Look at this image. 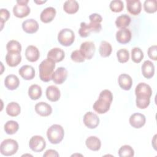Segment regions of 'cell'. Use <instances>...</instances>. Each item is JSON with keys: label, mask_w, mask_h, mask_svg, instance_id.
Wrapping results in <instances>:
<instances>
[{"label": "cell", "mask_w": 157, "mask_h": 157, "mask_svg": "<svg viewBox=\"0 0 157 157\" xmlns=\"http://www.w3.org/2000/svg\"><path fill=\"white\" fill-rule=\"evenodd\" d=\"M112 100V92L109 90H104L100 93L98 100L93 105V108L99 114L105 113L110 109Z\"/></svg>", "instance_id": "cell-1"}, {"label": "cell", "mask_w": 157, "mask_h": 157, "mask_svg": "<svg viewBox=\"0 0 157 157\" xmlns=\"http://www.w3.org/2000/svg\"><path fill=\"white\" fill-rule=\"evenodd\" d=\"M55 67V63L47 58L43 60L39 66V77L44 82H48L52 80V77Z\"/></svg>", "instance_id": "cell-2"}, {"label": "cell", "mask_w": 157, "mask_h": 157, "mask_svg": "<svg viewBox=\"0 0 157 157\" xmlns=\"http://www.w3.org/2000/svg\"><path fill=\"white\" fill-rule=\"evenodd\" d=\"M64 136V131L63 128L57 124L52 125L48 128L47 131V136L48 140L51 144H58L62 141Z\"/></svg>", "instance_id": "cell-3"}, {"label": "cell", "mask_w": 157, "mask_h": 157, "mask_svg": "<svg viewBox=\"0 0 157 157\" xmlns=\"http://www.w3.org/2000/svg\"><path fill=\"white\" fill-rule=\"evenodd\" d=\"M18 149L17 142L12 139L4 140L0 145V152L2 155L8 156L14 155Z\"/></svg>", "instance_id": "cell-4"}, {"label": "cell", "mask_w": 157, "mask_h": 157, "mask_svg": "<svg viewBox=\"0 0 157 157\" xmlns=\"http://www.w3.org/2000/svg\"><path fill=\"white\" fill-rule=\"evenodd\" d=\"M75 40V34L72 30L69 28L61 29L58 34V41L63 46L71 45Z\"/></svg>", "instance_id": "cell-5"}, {"label": "cell", "mask_w": 157, "mask_h": 157, "mask_svg": "<svg viewBox=\"0 0 157 157\" xmlns=\"http://www.w3.org/2000/svg\"><path fill=\"white\" fill-rule=\"evenodd\" d=\"M28 0H18L13 7V13L18 18H23L28 16L31 12L29 7L27 5Z\"/></svg>", "instance_id": "cell-6"}, {"label": "cell", "mask_w": 157, "mask_h": 157, "mask_svg": "<svg viewBox=\"0 0 157 157\" xmlns=\"http://www.w3.org/2000/svg\"><path fill=\"white\" fill-rule=\"evenodd\" d=\"M29 148L34 152H41L46 147V142L41 136H33L29 142Z\"/></svg>", "instance_id": "cell-7"}, {"label": "cell", "mask_w": 157, "mask_h": 157, "mask_svg": "<svg viewBox=\"0 0 157 157\" xmlns=\"http://www.w3.org/2000/svg\"><path fill=\"white\" fill-rule=\"evenodd\" d=\"M135 94L137 98H150L152 95V90L150 85L141 82L136 86Z\"/></svg>", "instance_id": "cell-8"}, {"label": "cell", "mask_w": 157, "mask_h": 157, "mask_svg": "<svg viewBox=\"0 0 157 157\" xmlns=\"http://www.w3.org/2000/svg\"><path fill=\"white\" fill-rule=\"evenodd\" d=\"M80 50L85 59H91L95 53L96 47L94 44L91 41H86L82 43Z\"/></svg>", "instance_id": "cell-9"}, {"label": "cell", "mask_w": 157, "mask_h": 157, "mask_svg": "<svg viewBox=\"0 0 157 157\" xmlns=\"http://www.w3.org/2000/svg\"><path fill=\"white\" fill-rule=\"evenodd\" d=\"M85 125L89 129H94L99 124V118L98 115L92 112H88L83 116V119Z\"/></svg>", "instance_id": "cell-10"}, {"label": "cell", "mask_w": 157, "mask_h": 157, "mask_svg": "<svg viewBox=\"0 0 157 157\" xmlns=\"http://www.w3.org/2000/svg\"><path fill=\"white\" fill-rule=\"evenodd\" d=\"M67 77V71L65 67H59L53 73L52 80L56 84L61 85L63 83Z\"/></svg>", "instance_id": "cell-11"}, {"label": "cell", "mask_w": 157, "mask_h": 157, "mask_svg": "<svg viewBox=\"0 0 157 157\" xmlns=\"http://www.w3.org/2000/svg\"><path fill=\"white\" fill-rule=\"evenodd\" d=\"M131 126L134 128H140L144 126L146 121L145 117L140 113H134L131 115L129 120Z\"/></svg>", "instance_id": "cell-12"}, {"label": "cell", "mask_w": 157, "mask_h": 157, "mask_svg": "<svg viewBox=\"0 0 157 157\" xmlns=\"http://www.w3.org/2000/svg\"><path fill=\"white\" fill-rule=\"evenodd\" d=\"M132 37L131 32L128 28L120 29L116 33V39L121 44H126L130 42Z\"/></svg>", "instance_id": "cell-13"}, {"label": "cell", "mask_w": 157, "mask_h": 157, "mask_svg": "<svg viewBox=\"0 0 157 157\" xmlns=\"http://www.w3.org/2000/svg\"><path fill=\"white\" fill-rule=\"evenodd\" d=\"M6 61L10 67H15L21 61V56L19 52H7L6 56Z\"/></svg>", "instance_id": "cell-14"}, {"label": "cell", "mask_w": 157, "mask_h": 157, "mask_svg": "<svg viewBox=\"0 0 157 157\" xmlns=\"http://www.w3.org/2000/svg\"><path fill=\"white\" fill-rule=\"evenodd\" d=\"M22 28L26 33L33 34L38 31L39 24L34 19H27L22 23Z\"/></svg>", "instance_id": "cell-15"}, {"label": "cell", "mask_w": 157, "mask_h": 157, "mask_svg": "<svg viewBox=\"0 0 157 157\" xmlns=\"http://www.w3.org/2000/svg\"><path fill=\"white\" fill-rule=\"evenodd\" d=\"M126 8L129 13L137 15L141 12L142 4L139 0H126Z\"/></svg>", "instance_id": "cell-16"}, {"label": "cell", "mask_w": 157, "mask_h": 157, "mask_svg": "<svg viewBox=\"0 0 157 157\" xmlns=\"http://www.w3.org/2000/svg\"><path fill=\"white\" fill-rule=\"evenodd\" d=\"M34 108L36 112L42 117L49 116L52 112V108L51 105L45 102L37 103L35 105Z\"/></svg>", "instance_id": "cell-17"}, {"label": "cell", "mask_w": 157, "mask_h": 157, "mask_svg": "<svg viewBox=\"0 0 157 157\" xmlns=\"http://www.w3.org/2000/svg\"><path fill=\"white\" fill-rule=\"evenodd\" d=\"M65 57L64 52L59 48H53L47 53V58L52 60L55 63H59L63 61Z\"/></svg>", "instance_id": "cell-18"}, {"label": "cell", "mask_w": 157, "mask_h": 157, "mask_svg": "<svg viewBox=\"0 0 157 157\" xmlns=\"http://www.w3.org/2000/svg\"><path fill=\"white\" fill-rule=\"evenodd\" d=\"M56 12L55 8L52 7H48L44 9L40 13V19L45 23L51 22L55 18Z\"/></svg>", "instance_id": "cell-19"}, {"label": "cell", "mask_w": 157, "mask_h": 157, "mask_svg": "<svg viewBox=\"0 0 157 157\" xmlns=\"http://www.w3.org/2000/svg\"><path fill=\"white\" fill-rule=\"evenodd\" d=\"M25 56L28 61L30 62H36L40 57V53L36 46L29 45L26 48Z\"/></svg>", "instance_id": "cell-20"}, {"label": "cell", "mask_w": 157, "mask_h": 157, "mask_svg": "<svg viewBox=\"0 0 157 157\" xmlns=\"http://www.w3.org/2000/svg\"><path fill=\"white\" fill-rule=\"evenodd\" d=\"M18 73L21 77L26 80H32L35 76V70L33 66L29 65L21 66L18 70Z\"/></svg>", "instance_id": "cell-21"}, {"label": "cell", "mask_w": 157, "mask_h": 157, "mask_svg": "<svg viewBox=\"0 0 157 157\" xmlns=\"http://www.w3.org/2000/svg\"><path fill=\"white\" fill-rule=\"evenodd\" d=\"M118 82L120 88L124 90H129L132 85V80L130 75L126 74H120L118 78Z\"/></svg>", "instance_id": "cell-22"}, {"label": "cell", "mask_w": 157, "mask_h": 157, "mask_svg": "<svg viewBox=\"0 0 157 157\" xmlns=\"http://www.w3.org/2000/svg\"><path fill=\"white\" fill-rule=\"evenodd\" d=\"M61 93L59 88L55 85L48 86L46 89L47 98L52 101L56 102L60 98Z\"/></svg>", "instance_id": "cell-23"}, {"label": "cell", "mask_w": 157, "mask_h": 157, "mask_svg": "<svg viewBox=\"0 0 157 157\" xmlns=\"http://www.w3.org/2000/svg\"><path fill=\"white\" fill-rule=\"evenodd\" d=\"M142 73L144 77L147 78L153 77L155 74V66L153 63L149 60L145 61L142 65Z\"/></svg>", "instance_id": "cell-24"}, {"label": "cell", "mask_w": 157, "mask_h": 157, "mask_svg": "<svg viewBox=\"0 0 157 157\" xmlns=\"http://www.w3.org/2000/svg\"><path fill=\"white\" fill-rule=\"evenodd\" d=\"M20 84V80L18 77L13 74H10L6 76L4 80L5 86L10 90L17 89Z\"/></svg>", "instance_id": "cell-25"}, {"label": "cell", "mask_w": 157, "mask_h": 157, "mask_svg": "<svg viewBox=\"0 0 157 157\" xmlns=\"http://www.w3.org/2000/svg\"><path fill=\"white\" fill-rule=\"evenodd\" d=\"M86 146L92 151H98L101 148V142L100 139L96 136H90L85 141Z\"/></svg>", "instance_id": "cell-26"}, {"label": "cell", "mask_w": 157, "mask_h": 157, "mask_svg": "<svg viewBox=\"0 0 157 157\" xmlns=\"http://www.w3.org/2000/svg\"><path fill=\"white\" fill-rule=\"evenodd\" d=\"M79 9L78 3L75 0H68L64 2L63 4L64 10L69 13L73 14L76 13Z\"/></svg>", "instance_id": "cell-27"}, {"label": "cell", "mask_w": 157, "mask_h": 157, "mask_svg": "<svg viewBox=\"0 0 157 157\" xmlns=\"http://www.w3.org/2000/svg\"><path fill=\"white\" fill-rule=\"evenodd\" d=\"M6 113L10 117H17L21 112L20 105L16 102H11L7 104L6 109Z\"/></svg>", "instance_id": "cell-28"}, {"label": "cell", "mask_w": 157, "mask_h": 157, "mask_svg": "<svg viewBox=\"0 0 157 157\" xmlns=\"http://www.w3.org/2000/svg\"><path fill=\"white\" fill-rule=\"evenodd\" d=\"M112 51V47L110 44L105 40H102L99 45V52L102 57L106 58L110 55Z\"/></svg>", "instance_id": "cell-29"}, {"label": "cell", "mask_w": 157, "mask_h": 157, "mask_svg": "<svg viewBox=\"0 0 157 157\" xmlns=\"http://www.w3.org/2000/svg\"><path fill=\"white\" fill-rule=\"evenodd\" d=\"M131 23V18L127 14H122L118 16L115 20L116 26L120 29L126 28Z\"/></svg>", "instance_id": "cell-30"}, {"label": "cell", "mask_w": 157, "mask_h": 157, "mask_svg": "<svg viewBox=\"0 0 157 157\" xmlns=\"http://www.w3.org/2000/svg\"><path fill=\"white\" fill-rule=\"evenodd\" d=\"M28 95L32 100H37L42 96L41 87L36 84L32 85L28 89Z\"/></svg>", "instance_id": "cell-31"}, {"label": "cell", "mask_w": 157, "mask_h": 157, "mask_svg": "<svg viewBox=\"0 0 157 157\" xmlns=\"http://www.w3.org/2000/svg\"><path fill=\"white\" fill-rule=\"evenodd\" d=\"M19 128L18 123L13 120L7 121L4 126V129L6 134L12 135L17 132Z\"/></svg>", "instance_id": "cell-32"}, {"label": "cell", "mask_w": 157, "mask_h": 157, "mask_svg": "<svg viewBox=\"0 0 157 157\" xmlns=\"http://www.w3.org/2000/svg\"><path fill=\"white\" fill-rule=\"evenodd\" d=\"M118 155L120 157H132L134 155V151L130 145H124L118 150Z\"/></svg>", "instance_id": "cell-33"}, {"label": "cell", "mask_w": 157, "mask_h": 157, "mask_svg": "<svg viewBox=\"0 0 157 157\" xmlns=\"http://www.w3.org/2000/svg\"><path fill=\"white\" fill-rule=\"evenodd\" d=\"M144 58V53L139 47H134L131 50V59L136 63H139Z\"/></svg>", "instance_id": "cell-34"}, {"label": "cell", "mask_w": 157, "mask_h": 157, "mask_svg": "<svg viewBox=\"0 0 157 157\" xmlns=\"http://www.w3.org/2000/svg\"><path fill=\"white\" fill-rule=\"evenodd\" d=\"M157 2L156 0H146L144 3V8L146 12L153 13L157 10Z\"/></svg>", "instance_id": "cell-35"}, {"label": "cell", "mask_w": 157, "mask_h": 157, "mask_svg": "<svg viewBox=\"0 0 157 157\" xmlns=\"http://www.w3.org/2000/svg\"><path fill=\"white\" fill-rule=\"evenodd\" d=\"M6 49L7 52L20 53L21 51V45L17 40H11L7 42L6 45Z\"/></svg>", "instance_id": "cell-36"}, {"label": "cell", "mask_w": 157, "mask_h": 157, "mask_svg": "<svg viewBox=\"0 0 157 157\" xmlns=\"http://www.w3.org/2000/svg\"><path fill=\"white\" fill-rule=\"evenodd\" d=\"M117 57L119 63H126L129 59V53L128 50L125 48H121L118 50L117 52Z\"/></svg>", "instance_id": "cell-37"}, {"label": "cell", "mask_w": 157, "mask_h": 157, "mask_svg": "<svg viewBox=\"0 0 157 157\" xmlns=\"http://www.w3.org/2000/svg\"><path fill=\"white\" fill-rule=\"evenodd\" d=\"M109 7L112 12H120L124 9V4L121 0H113L110 2Z\"/></svg>", "instance_id": "cell-38"}, {"label": "cell", "mask_w": 157, "mask_h": 157, "mask_svg": "<svg viewBox=\"0 0 157 157\" xmlns=\"http://www.w3.org/2000/svg\"><path fill=\"white\" fill-rule=\"evenodd\" d=\"M91 32V28L89 24L85 22H81L80 27L78 29V34L82 37H86L90 36Z\"/></svg>", "instance_id": "cell-39"}, {"label": "cell", "mask_w": 157, "mask_h": 157, "mask_svg": "<svg viewBox=\"0 0 157 157\" xmlns=\"http://www.w3.org/2000/svg\"><path fill=\"white\" fill-rule=\"evenodd\" d=\"M71 58L72 61L76 63H82L84 62L85 59V57L83 56L80 50H76L73 51L71 53Z\"/></svg>", "instance_id": "cell-40"}, {"label": "cell", "mask_w": 157, "mask_h": 157, "mask_svg": "<svg viewBox=\"0 0 157 157\" xmlns=\"http://www.w3.org/2000/svg\"><path fill=\"white\" fill-rule=\"evenodd\" d=\"M136 105L138 108L141 109H146L150 104V98H137L136 100Z\"/></svg>", "instance_id": "cell-41"}, {"label": "cell", "mask_w": 157, "mask_h": 157, "mask_svg": "<svg viewBox=\"0 0 157 157\" xmlns=\"http://www.w3.org/2000/svg\"><path fill=\"white\" fill-rule=\"evenodd\" d=\"M10 17V13L6 9H1L0 10V23L1 25V30L3 28V25L7 21Z\"/></svg>", "instance_id": "cell-42"}, {"label": "cell", "mask_w": 157, "mask_h": 157, "mask_svg": "<svg viewBox=\"0 0 157 157\" xmlns=\"http://www.w3.org/2000/svg\"><path fill=\"white\" fill-rule=\"evenodd\" d=\"M148 56L150 59L154 61L157 59V46L156 45H152L148 48Z\"/></svg>", "instance_id": "cell-43"}, {"label": "cell", "mask_w": 157, "mask_h": 157, "mask_svg": "<svg viewBox=\"0 0 157 157\" xmlns=\"http://www.w3.org/2000/svg\"><path fill=\"white\" fill-rule=\"evenodd\" d=\"M89 19L91 23H100L102 21V17L96 13H92L89 16Z\"/></svg>", "instance_id": "cell-44"}, {"label": "cell", "mask_w": 157, "mask_h": 157, "mask_svg": "<svg viewBox=\"0 0 157 157\" xmlns=\"http://www.w3.org/2000/svg\"><path fill=\"white\" fill-rule=\"evenodd\" d=\"M44 157H58L59 156V154L58 153V152L55 150H52V149H49L47 150L44 154L43 155Z\"/></svg>", "instance_id": "cell-45"}, {"label": "cell", "mask_w": 157, "mask_h": 157, "mask_svg": "<svg viewBox=\"0 0 157 157\" xmlns=\"http://www.w3.org/2000/svg\"><path fill=\"white\" fill-rule=\"evenodd\" d=\"M88 24L91 28V31H93L95 33H99L101 31L102 29V26L100 23H94L90 22Z\"/></svg>", "instance_id": "cell-46"}, {"label": "cell", "mask_w": 157, "mask_h": 157, "mask_svg": "<svg viewBox=\"0 0 157 157\" xmlns=\"http://www.w3.org/2000/svg\"><path fill=\"white\" fill-rule=\"evenodd\" d=\"M34 2L36 4H43V3H45V2H47V1H34Z\"/></svg>", "instance_id": "cell-47"}]
</instances>
